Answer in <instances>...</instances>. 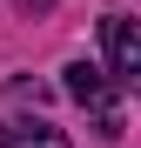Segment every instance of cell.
<instances>
[{"label": "cell", "mask_w": 141, "mask_h": 148, "mask_svg": "<svg viewBox=\"0 0 141 148\" xmlns=\"http://www.w3.org/2000/svg\"><path fill=\"white\" fill-rule=\"evenodd\" d=\"M67 94H74V101L101 121V135H121V94H114V81H108L101 67L74 61V67H67Z\"/></svg>", "instance_id": "1"}, {"label": "cell", "mask_w": 141, "mask_h": 148, "mask_svg": "<svg viewBox=\"0 0 141 148\" xmlns=\"http://www.w3.org/2000/svg\"><path fill=\"white\" fill-rule=\"evenodd\" d=\"M0 148H67L54 121H0Z\"/></svg>", "instance_id": "3"}, {"label": "cell", "mask_w": 141, "mask_h": 148, "mask_svg": "<svg viewBox=\"0 0 141 148\" xmlns=\"http://www.w3.org/2000/svg\"><path fill=\"white\" fill-rule=\"evenodd\" d=\"M101 47H108V81H141V34H134V20L128 14H108L101 20Z\"/></svg>", "instance_id": "2"}]
</instances>
